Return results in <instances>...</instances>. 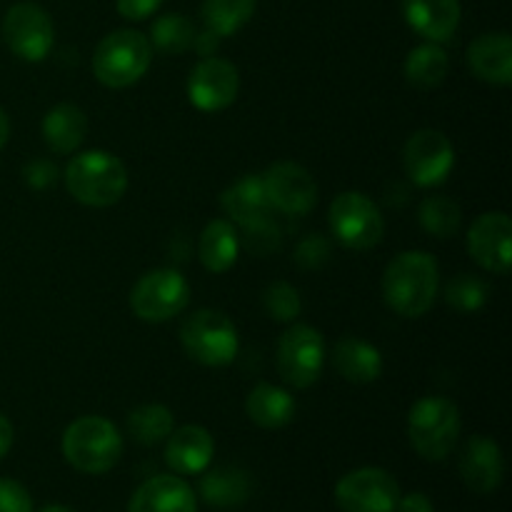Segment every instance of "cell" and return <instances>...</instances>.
<instances>
[{
  "mask_svg": "<svg viewBox=\"0 0 512 512\" xmlns=\"http://www.w3.org/2000/svg\"><path fill=\"white\" fill-rule=\"evenodd\" d=\"M398 500V480L383 468H358L335 485V505L343 512H395Z\"/></svg>",
  "mask_w": 512,
  "mask_h": 512,
  "instance_id": "cell-10",
  "label": "cell"
},
{
  "mask_svg": "<svg viewBox=\"0 0 512 512\" xmlns=\"http://www.w3.org/2000/svg\"><path fill=\"white\" fill-rule=\"evenodd\" d=\"M8 138H10V120H8V113L0 108V150L5 148Z\"/></svg>",
  "mask_w": 512,
  "mask_h": 512,
  "instance_id": "cell-42",
  "label": "cell"
},
{
  "mask_svg": "<svg viewBox=\"0 0 512 512\" xmlns=\"http://www.w3.org/2000/svg\"><path fill=\"white\" fill-rule=\"evenodd\" d=\"M160 5H163V0H115V8L125 20L150 18L153 13H158Z\"/></svg>",
  "mask_w": 512,
  "mask_h": 512,
  "instance_id": "cell-38",
  "label": "cell"
},
{
  "mask_svg": "<svg viewBox=\"0 0 512 512\" xmlns=\"http://www.w3.org/2000/svg\"><path fill=\"white\" fill-rule=\"evenodd\" d=\"M240 90V75L230 60L208 58L200 60L188 75V98L190 103L205 113H218L235 103Z\"/></svg>",
  "mask_w": 512,
  "mask_h": 512,
  "instance_id": "cell-14",
  "label": "cell"
},
{
  "mask_svg": "<svg viewBox=\"0 0 512 512\" xmlns=\"http://www.w3.org/2000/svg\"><path fill=\"white\" fill-rule=\"evenodd\" d=\"M38 512H75V510L65 508V505H45V508H40Z\"/></svg>",
  "mask_w": 512,
  "mask_h": 512,
  "instance_id": "cell-43",
  "label": "cell"
},
{
  "mask_svg": "<svg viewBox=\"0 0 512 512\" xmlns=\"http://www.w3.org/2000/svg\"><path fill=\"white\" fill-rule=\"evenodd\" d=\"M240 253V235L230 220H210L198 240V258L208 273H228Z\"/></svg>",
  "mask_w": 512,
  "mask_h": 512,
  "instance_id": "cell-26",
  "label": "cell"
},
{
  "mask_svg": "<svg viewBox=\"0 0 512 512\" xmlns=\"http://www.w3.org/2000/svg\"><path fill=\"white\" fill-rule=\"evenodd\" d=\"M330 258V243L325 235L313 233L308 238L300 240L298 250H295L293 260L300 270H318L328 263Z\"/></svg>",
  "mask_w": 512,
  "mask_h": 512,
  "instance_id": "cell-34",
  "label": "cell"
},
{
  "mask_svg": "<svg viewBox=\"0 0 512 512\" xmlns=\"http://www.w3.org/2000/svg\"><path fill=\"white\" fill-rule=\"evenodd\" d=\"M63 458L78 473L103 475L118 465L123 455V435L100 415H83L73 420L63 433Z\"/></svg>",
  "mask_w": 512,
  "mask_h": 512,
  "instance_id": "cell-3",
  "label": "cell"
},
{
  "mask_svg": "<svg viewBox=\"0 0 512 512\" xmlns=\"http://www.w3.org/2000/svg\"><path fill=\"white\" fill-rule=\"evenodd\" d=\"M485 300H488V285L475 275L460 273L445 285V303L458 313H475L483 308Z\"/></svg>",
  "mask_w": 512,
  "mask_h": 512,
  "instance_id": "cell-32",
  "label": "cell"
},
{
  "mask_svg": "<svg viewBox=\"0 0 512 512\" xmlns=\"http://www.w3.org/2000/svg\"><path fill=\"white\" fill-rule=\"evenodd\" d=\"M263 188L270 208L285 215H308L318 203V185L313 175L298 163H273L263 175Z\"/></svg>",
  "mask_w": 512,
  "mask_h": 512,
  "instance_id": "cell-13",
  "label": "cell"
},
{
  "mask_svg": "<svg viewBox=\"0 0 512 512\" xmlns=\"http://www.w3.org/2000/svg\"><path fill=\"white\" fill-rule=\"evenodd\" d=\"M468 65L480 80L493 85L512 83V40L508 33H483L470 43Z\"/></svg>",
  "mask_w": 512,
  "mask_h": 512,
  "instance_id": "cell-20",
  "label": "cell"
},
{
  "mask_svg": "<svg viewBox=\"0 0 512 512\" xmlns=\"http://www.w3.org/2000/svg\"><path fill=\"white\" fill-rule=\"evenodd\" d=\"M440 288L438 260L425 250L395 255L383 273V298L403 318H423L435 305Z\"/></svg>",
  "mask_w": 512,
  "mask_h": 512,
  "instance_id": "cell-1",
  "label": "cell"
},
{
  "mask_svg": "<svg viewBox=\"0 0 512 512\" xmlns=\"http://www.w3.org/2000/svg\"><path fill=\"white\" fill-rule=\"evenodd\" d=\"M328 225L335 240L348 250L375 248L385 235V220L378 205L358 190H345L328 210Z\"/></svg>",
  "mask_w": 512,
  "mask_h": 512,
  "instance_id": "cell-7",
  "label": "cell"
},
{
  "mask_svg": "<svg viewBox=\"0 0 512 512\" xmlns=\"http://www.w3.org/2000/svg\"><path fill=\"white\" fill-rule=\"evenodd\" d=\"M23 180L33 190H45L58 180V168L50 160H33L23 168Z\"/></svg>",
  "mask_w": 512,
  "mask_h": 512,
  "instance_id": "cell-37",
  "label": "cell"
},
{
  "mask_svg": "<svg viewBox=\"0 0 512 512\" xmlns=\"http://www.w3.org/2000/svg\"><path fill=\"white\" fill-rule=\"evenodd\" d=\"M403 165L408 178L420 188H435L445 183L455 168V148L440 130L425 128L408 138L403 150Z\"/></svg>",
  "mask_w": 512,
  "mask_h": 512,
  "instance_id": "cell-12",
  "label": "cell"
},
{
  "mask_svg": "<svg viewBox=\"0 0 512 512\" xmlns=\"http://www.w3.org/2000/svg\"><path fill=\"white\" fill-rule=\"evenodd\" d=\"M188 303V280L173 268L148 270L130 290V308L145 323H165L183 313Z\"/></svg>",
  "mask_w": 512,
  "mask_h": 512,
  "instance_id": "cell-8",
  "label": "cell"
},
{
  "mask_svg": "<svg viewBox=\"0 0 512 512\" xmlns=\"http://www.w3.org/2000/svg\"><path fill=\"white\" fill-rule=\"evenodd\" d=\"M418 218L425 233L435 235V238H453L460 230V223H463V210L453 198L430 195L420 203Z\"/></svg>",
  "mask_w": 512,
  "mask_h": 512,
  "instance_id": "cell-31",
  "label": "cell"
},
{
  "mask_svg": "<svg viewBox=\"0 0 512 512\" xmlns=\"http://www.w3.org/2000/svg\"><path fill=\"white\" fill-rule=\"evenodd\" d=\"M65 188L88 208H110L128 190V170L108 150H85L65 165Z\"/></svg>",
  "mask_w": 512,
  "mask_h": 512,
  "instance_id": "cell-2",
  "label": "cell"
},
{
  "mask_svg": "<svg viewBox=\"0 0 512 512\" xmlns=\"http://www.w3.org/2000/svg\"><path fill=\"white\" fill-rule=\"evenodd\" d=\"M218 43H220V38L215 33H210L208 28L203 30V33H198L195 35V43H193V48L198 50L200 55H203V58H208V55H213L215 53V48H218Z\"/></svg>",
  "mask_w": 512,
  "mask_h": 512,
  "instance_id": "cell-40",
  "label": "cell"
},
{
  "mask_svg": "<svg viewBox=\"0 0 512 512\" xmlns=\"http://www.w3.org/2000/svg\"><path fill=\"white\" fill-rule=\"evenodd\" d=\"M0 512H33V498L18 480L0 478Z\"/></svg>",
  "mask_w": 512,
  "mask_h": 512,
  "instance_id": "cell-36",
  "label": "cell"
},
{
  "mask_svg": "<svg viewBox=\"0 0 512 512\" xmlns=\"http://www.w3.org/2000/svg\"><path fill=\"white\" fill-rule=\"evenodd\" d=\"M13 425H10V420L5 418V415H0V460L5 458V455L10 453V448H13Z\"/></svg>",
  "mask_w": 512,
  "mask_h": 512,
  "instance_id": "cell-41",
  "label": "cell"
},
{
  "mask_svg": "<svg viewBox=\"0 0 512 512\" xmlns=\"http://www.w3.org/2000/svg\"><path fill=\"white\" fill-rule=\"evenodd\" d=\"M405 23L428 43H445L460 25V0H403Z\"/></svg>",
  "mask_w": 512,
  "mask_h": 512,
  "instance_id": "cell-19",
  "label": "cell"
},
{
  "mask_svg": "<svg viewBox=\"0 0 512 512\" xmlns=\"http://www.w3.org/2000/svg\"><path fill=\"white\" fill-rule=\"evenodd\" d=\"M333 368L348 383L368 385L383 375V355L368 340L345 335L333 345Z\"/></svg>",
  "mask_w": 512,
  "mask_h": 512,
  "instance_id": "cell-22",
  "label": "cell"
},
{
  "mask_svg": "<svg viewBox=\"0 0 512 512\" xmlns=\"http://www.w3.org/2000/svg\"><path fill=\"white\" fill-rule=\"evenodd\" d=\"M3 40L13 55L28 63H40L50 55L55 43V28L50 15L35 3H15L5 13Z\"/></svg>",
  "mask_w": 512,
  "mask_h": 512,
  "instance_id": "cell-11",
  "label": "cell"
},
{
  "mask_svg": "<svg viewBox=\"0 0 512 512\" xmlns=\"http://www.w3.org/2000/svg\"><path fill=\"white\" fill-rule=\"evenodd\" d=\"M245 245L258 255H270L280 248V230L270 218L245 228Z\"/></svg>",
  "mask_w": 512,
  "mask_h": 512,
  "instance_id": "cell-35",
  "label": "cell"
},
{
  "mask_svg": "<svg viewBox=\"0 0 512 512\" xmlns=\"http://www.w3.org/2000/svg\"><path fill=\"white\" fill-rule=\"evenodd\" d=\"M278 373L293 388L305 390L318 383L325 365V340L313 325H290L278 343Z\"/></svg>",
  "mask_w": 512,
  "mask_h": 512,
  "instance_id": "cell-9",
  "label": "cell"
},
{
  "mask_svg": "<svg viewBox=\"0 0 512 512\" xmlns=\"http://www.w3.org/2000/svg\"><path fill=\"white\" fill-rule=\"evenodd\" d=\"M468 253L483 270L508 275L512 265V223L505 213H483L468 230Z\"/></svg>",
  "mask_w": 512,
  "mask_h": 512,
  "instance_id": "cell-15",
  "label": "cell"
},
{
  "mask_svg": "<svg viewBox=\"0 0 512 512\" xmlns=\"http://www.w3.org/2000/svg\"><path fill=\"white\" fill-rule=\"evenodd\" d=\"M460 410L453 400L428 395L408 413V438L415 453L430 463H440L453 453L460 438Z\"/></svg>",
  "mask_w": 512,
  "mask_h": 512,
  "instance_id": "cell-4",
  "label": "cell"
},
{
  "mask_svg": "<svg viewBox=\"0 0 512 512\" xmlns=\"http://www.w3.org/2000/svg\"><path fill=\"white\" fill-rule=\"evenodd\" d=\"M175 430L173 410L160 403H148L128 415V435L140 445H158Z\"/></svg>",
  "mask_w": 512,
  "mask_h": 512,
  "instance_id": "cell-28",
  "label": "cell"
},
{
  "mask_svg": "<svg viewBox=\"0 0 512 512\" xmlns=\"http://www.w3.org/2000/svg\"><path fill=\"white\" fill-rule=\"evenodd\" d=\"M460 478L473 493H495L505 478V458L500 445L485 435L470 438L460 453Z\"/></svg>",
  "mask_w": 512,
  "mask_h": 512,
  "instance_id": "cell-16",
  "label": "cell"
},
{
  "mask_svg": "<svg viewBox=\"0 0 512 512\" xmlns=\"http://www.w3.org/2000/svg\"><path fill=\"white\" fill-rule=\"evenodd\" d=\"M220 208L228 215L230 223H238L243 230L250 228V225L263 223L265 218H270V210H273L260 175H245V178L235 180L230 188H225L223 195H220Z\"/></svg>",
  "mask_w": 512,
  "mask_h": 512,
  "instance_id": "cell-21",
  "label": "cell"
},
{
  "mask_svg": "<svg viewBox=\"0 0 512 512\" xmlns=\"http://www.w3.org/2000/svg\"><path fill=\"white\" fill-rule=\"evenodd\" d=\"M153 45L138 30H113L98 43L93 55V73L105 88H130L150 68Z\"/></svg>",
  "mask_w": 512,
  "mask_h": 512,
  "instance_id": "cell-5",
  "label": "cell"
},
{
  "mask_svg": "<svg viewBox=\"0 0 512 512\" xmlns=\"http://www.w3.org/2000/svg\"><path fill=\"white\" fill-rule=\"evenodd\" d=\"M195 35L198 30H195L193 20L185 18L183 13H168L160 15L150 28V45H155L160 53L180 55L193 48Z\"/></svg>",
  "mask_w": 512,
  "mask_h": 512,
  "instance_id": "cell-30",
  "label": "cell"
},
{
  "mask_svg": "<svg viewBox=\"0 0 512 512\" xmlns=\"http://www.w3.org/2000/svg\"><path fill=\"white\" fill-rule=\"evenodd\" d=\"M88 133V118L73 103H60L50 108L43 118V138L53 153L70 155L83 145Z\"/></svg>",
  "mask_w": 512,
  "mask_h": 512,
  "instance_id": "cell-23",
  "label": "cell"
},
{
  "mask_svg": "<svg viewBox=\"0 0 512 512\" xmlns=\"http://www.w3.org/2000/svg\"><path fill=\"white\" fill-rule=\"evenodd\" d=\"M253 493V483L245 470L225 465V468L208 470L200 480V498L218 510H233L248 503Z\"/></svg>",
  "mask_w": 512,
  "mask_h": 512,
  "instance_id": "cell-24",
  "label": "cell"
},
{
  "mask_svg": "<svg viewBox=\"0 0 512 512\" xmlns=\"http://www.w3.org/2000/svg\"><path fill=\"white\" fill-rule=\"evenodd\" d=\"M245 413L258 428L278 430L295 418V398L273 383H258L248 393Z\"/></svg>",
  "mask_w": 512,
  "mask_h": 512,
  "instance_id": "cell-25",
  "label": "cell"
},
{
  "mask_svg": "<svg viewBox=\"0 0 512 512\" xmlns=\"http://www.w3.org/2000/svg\"><path fill=\"white\" fill-rule=\"evenodd\" d=\"M128 512H198V498L178 475H155L135 490Z\"/></svg>",
  "mask_w": 512,
  "mask_h": 512,
  "instance_id": "cell-18",
  "label": "cell"
},
{
  "mask_svg": "<svg viewBox=\"0 0 512 512\" xmlns=\"http://www.w3.org/2000/svg\"><path fill=\"white\" fill-rule=\"evenodd\" d=\"M185 353L200 365L223 368L238 355V328L225 313L213 308L195 310L180 328Z\"/></svg>",
  "mask_w": 512,
  "mask_h": 512,
  "instance_id": "cell-6",
  "label": "cell"
},
{
  "mask_svg": "<svg viewBox=\"0 0 512 512\" xmlns=\"http://www.w3.org/2000/svg\"><path fill=\"white\" fill-rule=\"evenodd\" d=\"M215 440L203 425H183L165 440V463L175 475H200L210 468Z\"/></svg>",
  "mask_w": 512,
  "mask_h": 512,
  "instance_id": "cell-17",
  "label": "cell"
},
{
  "mask_svg": "<svg viewBox=\"0 0 512 512\" xmlns=\"http://www.w3.org/2000/svg\"><path fill=\"white\" fill-rule=\"evenodd\" d=\"M395 512H435V505L425 493H408L400 495Z\"/></svg>",
  "mask_w": 512,
  "mask_h": 512,
  "instance_id": "cell-39",
  "label": "cell"
},
{
  "mask_svg": "<svg viewBox=\"0 0 512 512\" xmlns=\"http://www.w3.org/2000/svg\"><path fill=\"white\" fill-rule=\"evenodd\" d=\"M448 53L438 43H423L413 48L405 58V80L413 88L433 90L448 75Z\"/></svg>",
  "mask_w": 512,
  "mask_h": 512,
  "instance_id": "cell-27",
  "label": "cell"
},
{
  "mask_svg": "<svg viewBox=\"0 0 512 512\" xmlns=\"http://www.w3.org/2000/svg\"><path fill=\"white\" fill-rule=\"evenodd\" d=\"M258 0H205L203 3V23L210 33L218 38L238 33L243 25L255 15Z\"/></svg>",
  "mask_w": 512,
  "mask_h": 512,
  "instance_id": "cell-29",
  "label": "cell"
},
{
  "mask_svg": "<svg viewBox=\"0 0 512 512\" xmlns=\"http://www.w3.org/2000/svg\"><path fill=\"white\" fill-rule=\"evenodd\" d=\"M263 308L265 313L273 320H278V323H293L300 315V310H303V303H300V295L293 285L278 280V283L265 288Z\"/></svg>",
  "mask_w": 512,
  "mask_h": 512,
  "instance_id": "cell-33",
  "label": "cell"
}]
</instances>
